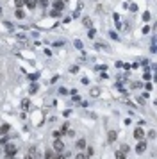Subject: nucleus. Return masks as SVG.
Wrapping results in <instances>:
<instances>
[{
	"label": "nucleus",
	"instance_id": "nucleus-15",
	"mask_svg": "<svg viewBox=\"0 0 157 159\" xmlns=\"http://www.w3.org/2000/svg\"><path fill=\"white\" fill-rule=\"evenodd\" d=\"M121 152L127 154V152H129V145H121Z\"/></svg>",
	"mask_w": 157,
	"mask_h": 159
},
{
	"label": "nucleus",
	"instance_id": "nucleus-23",
	"mask_svg": "<svg viewBox=\"0 0 157 159\" xmlns=\"http://www.w3.org/2000/svg\"><path fill=\"white\" fill-rule=\"evenodd\" d=\"M77 70H79L77 66H71V68H70V72H71V73H77Z\"/></svg>",
	"mask_w": 157,
	"mask_h": 159
},
{
	"label": "nucleus",
	"instance_id": "nucleus-10",
	"mask_svg": "<svg viewBox=\"0 0 157 159\" xmlns=\"http://www.w3.org/2000/svg\"><path fill=\"white\" fill-rule=\"evenodd\" d=\"M54 7H56V9H59V11H61V9L64 7V2H62V0H56V2H54Z\"/></svg>",
	"mask_w": 157,
	"mask_h": 159
},
{
	"label": "nucleus",
	"instance_id": "nucleus-6",
	"mask_svg": "<svg viewBox=\"0 0 157 159\" xmlns=\"http://www.w3.org/2000/svg\"><path fill=\"white\" fill-rule=\"evenodd\" d=\"M116 138H118V132L116 131H109V136H107V141L109 143H114V141H116Z\"/></svg>",
	"mask_w": 157,
	"mask_h": 159
},
{
	"label": "nucleus",
	"instance_id": "nucleus-3",
	"mask_svg": "<svg viewBox=\"0 0 157 159\" xmlns=\"http://www.w3.org/2000/svg\"><path fill=\"white\" fill-rule=\"evenodd\" d=\"M52 147H54V150H57V152H62V150H64V143H62L61 140H56L54 143H52Z\"/></svg>",
	"mask_w": 157,
	"mask_h": 159
},
{
	"label": "nucleus",
	"instance_id": "nucleus-20",
	"mask_svg": "<svg viewBox=\"0 0 157 159\" xmlns=\"http://www.w3.org/2000/svg\"><path fill=\"white\" fill-rule=\"evenodd\" d=\"M143 20H145V22H146V20H150V13H145L143 14Z\"/></svg>",
	"mask_w": 157,
	"mask_h": 159
},
{
	"label": "nucleus",
	"instance_id": "nucleus-1",
	"mask_svg": "<svg viewBox=\"0 0 157 159\" xmlns=\"http://www.w3.org/2000/svg\"><path fill=\"white\" fill-rule=\"evenodd\" d=\"M16 150H18V147H16L14 143L7 145V147H5V157H13V156L16 154Z\"/></svg>",
	"mask_w": 157,
	"mask_h": 159
},
{
	"label": "nucleus",
	"instance_id": "nucleus-7",
	"mask_svg": "<svg viewBox=\"0 0 157 159\" xmlns=\"http://www.w3.org/2000/svg\"><path fill=\"white\" fill-rule=\"evenodd\" d=\"M86 145H88V143H86V140H84V138H80V140L75 143V147L79 148V150H84V148H86Z\"/></svg>",
	"mask_w": 157,
	"mask_h": 159
},
{
	"label": "nucleus",
	"instance_id": "nucleus-14",
	"mask_svg": "<svg viewBox=\"0 0 157 159\" xmlns=\"http://www.w3.org/2000/svg\"><path fill=\"white\" fill-rule=\"evenodd\" d=\"M98 93H100V89H98V88H93V89H91V95H93V97H97Z\"/></svg>",
	"mask_w": 157,
	"mask_h": 159
},
{
	"label": "nucleus",
	"instance_id": "nucleus-2",
	"mask_svg": "<svg viewBox=\"0 0 157 159\" xmlns=\"http://www.w3.org/2000/svg\"><path fill=\"white\" fill-rule=\"evenodd\" d=\"M146 147H148V145H146V141L145 140H139V143H138V147H136V152H138L139 156L146 150Z\"/></svg>",
	"mask_w": 157,
	"mask_h": 159
},
{
	"label": "nucleus",
	"instance_id": "nucleus-21",
	"mask_svg": "<svg viewBox=\"0 0 157 159\" xmlns=\"http://www.w3.org/2000/svg\"><path fill=\"white\" fill-rule=\"evenodd\" d=\"M59 13H61V11H57V9H56V11H52V13H50V16H59Z\"/></svg>",
	"mask_w": 157,
	"mask_h": 159
},
{
	"label": "nucleus",
	"instance_id": "nucleus-4",
	"mask_svg": "<svg viewBox=\"0 0 157 159\" xmlns=\"http://www.w3.org/2000/svg\"><path fill=\"white\" fill-rule=\"evenodd\" d=\"M25 159H39V154H38V150H36L34 147H32V148L29 150V154L25 156Z\"/></svg>",
	"mask_w": 157,
	"mask_h": 159
},
{
	"label": "nucleus",
	"instance_id": "nucleus-17",
	"mask_svg": "<svg viewBox=\"0 0 157 159\" xmlns=\"http://www.w3.org/2000/svg\"><path fill=\"white\" fill-rule=\"evenodd\" d=\"M91 156H93V148H88V152H86V159H88V157H91Z\"/></svg>",
	"mask_w": 157,
	"mask_h": 159
},
{
	"label": "nucleus",
	"instance_id": "nucleus-22",
	"mask_svg": "<svg viewBox=\"0 0 157 159\" xmlns=\"http://www.w3.org/2000/svg\"><path fill=\"white\" fill-rule=\"evenodd\" d=\"M75 159H86V156H84V154H77Z\"/></svg>",
	"mask_w": 157,
	"mask_h": 159
},
{
	"label": "nucleus",
	"instance_id": "nucleus-13",
	"mask_svg": "<svg viewBox=\"0 0 157 159\" xmlns=\"http://www.w3.org/2000/svg\"><path fill=\"white\" fill-rule=\"evenodd\" d=\"M45 159H54V154H52V150H47V154H45Z\"/></svg>",
	"mask_w": 157,
	"mask_h": 159
},
{
	"label": "nucleus",
	"instance_id": "nucleus-16",
	"mask_svg": "<svg viewBox=\"0 0 157 159\" xmlns=\"http://www.w3.org/2000/svg\"><path fill=\"white\" fill-rule=\"evenodd\" d=\"M14 4H16V7H22L23 6V0H14Z\"/></svg>",
	"mask_w": 157,
	"mask_h": 159
},
{
	"label": "nucleus",
	"instance_id": "nucleus-11",
	"mask_svg": "<svg viewBox=\"0 0 157 159\" xmlns=\"http://www.w3.org/2000/svg\"><path fill=\"white\" fill-rule=\"evenodd\" d=\"M23 16H25V13L22 11V9H16V18H20V20H22Z\"/></svg>",
	"mask_w": 157,
	"mask_h": 159
},
{
	"label": "nucleus",
	"instance_id": "nucleus-19",
	"mask_svg": "<svg viewBox=\"0 0 157 159\" xmlns=\"http://www.w3.org/2000/svg\"><path fill=\"white\" fill-rule=\"evenodd\" d=\"M0 145H2V147L7 145V138H2V140H0Z\"/></svg>",
	"mask_w": 157,
	"mask_h": 159
},
{
	"label": "nucleus",
	"instance_id": "nucleus-5",
	"mask_svg": "<svg viewBox=\"0 0 157 159\" xmlns=\"http://www.w3.org/2000/svg\"><path fill=\"white\" fill-rule=\"evenodd\" d=\"M134 138H136V140H138V141H139V140H143V138H145V131L141 129V127H138V129L134 131Z\"/></svg>",
	"mask_w": 157,
	"mask_h": 159
},
{
	"label": "nucleus",
	"instance_id": "nucleus-24",
	"mask_svg": "<svg viewBox=\"0 0 157 159\" xmlns=\"http://www.w3.org/2000/svg\"><path fill=\"white\" fill-rule=\"evenodd\" d=\"M38 91V86H36V84H32V89H30V93H36Z\"/></svg>",
	"mask_w": 157,
	"mask_h": 159
},
{
	"label": "nucleus",
	"instance_id": "nucleus-18",
	"mask_svg": "<svg viewBox=\"0 0 157 159\" xmlns=\"http://www.w3.org/2000/svg\"><path fill=\"white\" fill-rule=\"evenodd\" d=\"M66 157H68V156H62V154H61V152H59V154H57V156H56V157H54V159H66Z\"/></svg>",
	"mask_w": 157,
	"mask_h": 159
},
{
	"label": "nucleus",
	"instance_id": "nucleus-9",
	"mask_svg": "<svg viewBox=\"0 0 157 159\" xmlns=\"http://www.w3.org/2000/svg\"><path fill=\"white\" fill-rule=\"evenodd\" d=\"M29 9H34L36 6H38V0H25V2H23Z\"/></svg>",
	"mask_w": 157,
	"mask_h": 159
},
{
	"label": "nucleus",
	"instance_id": "nucleus-8",
	"mask_svg": "<svg viewBox=\"0 0 157 159\" xmlns=\"http://www.w3.org/2000/svg\"><path fill=\"white\" fill-rule=\"evenodd\" d=\"M9 129H11V125H9V123H2V125H0V134H7Z\"/></svg>",
	"mask_w": 157,
	"mask_h": 159
},
{
	"label": "nucleus",
	"instance_id": "nucleus-12",
	"mask_svg": "<svg viewBox=\"0 0 157 159\" xmlns=\"http://www.w3.org/2000/svg\"><path fill=\"white\" fill-rule=\"evenodd\" d=\"M114 156H116V159H125V154L121 150H116V154H114Z\"/></svg>",
	"mask_w": 157,
	"mask_h": 159
}]
</instances>
